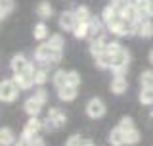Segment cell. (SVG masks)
<instances>
[{
    "label": "cell",
    "mask_w": 153,
    "mask_h": 146,
    "mask_svg": "<svg viewBox=\"0 0 153 146\" xmlns=\"http://www.w3.org/2000/svg\"><path fill=\"white\" fill-rule=\"evenodd\" d=\"M140 102L143 106H151L153 104V87H142L140 90Z\"/></svg>",
    "instance_id": "ffe728a7"
},
{
    "label": "cell",
    "mask_w": 153,
    "mask_h": 146,
    "mask_svg": "<svg viewBox=\"0 0 153 146\" xmlns=\"http://www.w3.org/2000/svg\"><path fill=\"white\" fill-rule=\"evenodd\" d=\"M149 62H151V64H153V50L149 52Z\"/></svg>",
    "instance_id": "b9f144b4"
},
{
    "label": "cell",
    "mask_w": 153,
    "mask_h": 146,
    "mask_svg": "<svg viewBox=\"0 0 153 146\" xmlns=\"http://www.w3.org/2000/svg\"><path fill=\"white\" fill-rule=\"evenodd\" d=\"M65 123H67V117H65L63 111L59 108H50V111H48V115L44 119V129L46 131H56V129L63 127Z\"/></svg>",
    "instance_id": "7a4b0ae2"
},
{
    "label": "cell",
    "mask_w": 153,
    "mask_h": 146,
    "mask_svg": "<svg viewBox=\"0 0 153 146\" xmlns=\"http://www.w3.org/2000/svg\"><path fill=\"white\" fill-rule=\"evenodd\" d=\"M119 129H123L124 133H126V131H132V129H136V127H134V121L130 117H123L121 121H119Z\"/></svg>",
    "instance_id": "e575fe53"
},
{
    "label": "cell",
    "mask_w": 153,
    "mask_h": 146,
    "mask_svg": "<svg viewBox=\"0 0 153 146\" xmlns=\"http://www.w3.org/2000/svg\"><path fill=\"white\" fill-rule=\"evenodd\" d=\"M31 146H46V144H44V140H42L40 137H35L31 140Z\"/></svg>",
    "instance_id": "ab89813d"
},
{
    "label": "cell",
    "mask_w": 153,
    "mask_h": 146,
    "mask_svg": "<svg viewBox=\"0 0 153 146\" xmlns=\"http://www.w3.org/2000/svg\"><path fill=\"white\" fill-rule=\"evenodd\" d=\"M23 108H25V111L31 115V117H36V115L40 114V110H42V102H38L35 96H31V98L25 100V106H23Z\"/></svg>",
    "instance_id": "9c48e42d"
},
{
    "label": "cell",
    "mask_w": 153,
    "mask_h": 146,
    "mask_svg": "<svg viewBox=\"0 0 153 146\" xmlns=\"http://www.w3.org/2000/svg\"><path fill=\"white\" fill-rule=\"evenodd\" d=\"M94 60H96V65H98V67H102V69H111L113 56L109 54L107 50L102 52V54H98V56H94Z\"/></svg>",
    "instance_id": "5bb4252c"
},
{
    "label": "cell",
    "mask_w": 153,
    "mask_h": 146,
    "mask_svg": "<svg viewBox=\"0 0 153 146\" xmlns=\"http://www.w3.org/2000/svg\"><path fill=\"white\" fill-rule=\"evenodd\" d=\"M35 98H36L38 102H42V104H46V100H48L46 89H36V90H35Z\"/></svg>",
    "instance_id": "74e56055"
},
{
    "label": "cell",
    "mask_w": 153,
    "mask_h": 146,
    "mask_svg": "<svg viewBox=\"0 0 153 146\" xmlns=\"http://www.w3.org/2000/svg\"><path fill=\"white\" fill-rule=\"evenodd\" d=\"M124 140H126V144H136L138 140H140V133H138V129L126 131V133H124Z\"/></svg>",
    "instance_id": "1f68e13d"
},
{
    "label": "cell",
    "mask_w": 153,
    "mask_h": 146,
    "mask_svg": "<svg viewBox=\"0 0 153 146\" xmlns=\"http://www.w3.org/2000/svg\"><path fill=\"white\" fill-rule=\"evenodd\" d=\"M111 6L117 10V12H123L126 6H130V0H111Z\"/></svg>",
    "instance_id": "8d00e7d4"
},
{
    "label": "cell",
    "mask_w": 153,
    "mask_h": 146,
    "mask_svg": "<svg viewBox=\"0 0 153 146\" xmlns=\"http://www.w3.org/2000/svg\"><path fill=\"white\" fill-rule=\"evenodd\" d=\"M67 85L79 87V85H80V75H79L76 71H69V73H67Z\"/></svg>",
    "instance_id": "836d02e7"
},
{
    "label": "cell",
    "mask_w": 153,
    "mask_h": 146,
    "mask_svg": "<svg viewBox=\"0 0 153 146\" xmlns=\"http://www.w3.org/2000/svg\"><path fill=\"white\" fill-rule=\"evenodd\" d=\"M10 67H12L13 73H35V65H33L25 56H21V54H17V56L12 58Z\"/></svg>",
    "instance_id": "5b68a950"
},
{
    "label": "cell",
    "mask_w": 153,
    "mask_h": 146,
    "mask_svg": "<svg viewBox=\"0 0 153 146\" xmlns=\"http://www.w3.org/2000/svg\"><path fill=\"white\" fill-rule=\"evenodd\" d=\"M35 60L40 65L50 67V65H54V64H57V62L61 60V52L54 50L48 42H42V44L36 48V52H35Z\"/></svg>",
    "instance_id": "6da1fadb"
},
{
    "label": "cell",
    "mask_w": 153,
    "mask_h": 146,
    "mask_svg": "<svg viewBox=\"0 0 153 146\" xmlns=\"http://www.w3.org/2000/svg\"><path fill=\"white\" fill-rule=\"evenodd\" d=\"M107 44L109 42L105 41V37H98V38H94V41H90V52H92V56H98V54H102V52L107 50Z\"/></svg>",
    "instance_id": "7c38bea8"
},
{
    "label": "cell",
    "mask_w": 153,
    "mask_h": 146,
    "mask_svg": "<svg viewBox=\"0 0 153 146\" xmlns=\"http://www.w3.org/2000/svg\"><path fill=\"white\" fill-rule=\"evenodd\" d=\"M36 14H38L42 19H48V17L54 16V8L50 6V2H40V4L36 6Z\"/></svg>",
    "instance_id": "44dd1931"
},
{
    "label": "cell",
    "mask_w": 153,
    "mask_h": 146,
    "mask_svg": "<svg viewBox=\"0 0 153 146\" xmlns=\"http://www.w3.org/2000/svg\"><path fill=\"white\" fill-rule=\"evenodd\" d=\"M130 4H132L136 10H140V12H142V10H147V12H149L153 0H130Z\"/></svg>",
    "instance_id": "4dcf8cb0"
},
{
    "label": "cell",
    "mask_w": 153,
    "mask_h": 146,
    "mask_svg": "<svg viewBox=\"0 0 153 146\" xmlns=\"http://www.w3.org/2000/svg\"><path fill=\"white\" fill-rule=\"evenodd\" d=\"M82 146H94V144L90 142V140H84V144H82Z\"/></svg>",
    "instance_id": "60d3db41"
},
{
    "label": "cell",
    "mask_w": 153,
    "mask_h": 146,
    "mask_svg": "<svg viewBox=\"0 0 153 146\" xmlns=\"http://www.w3.org/2000/svg\"><path fill=\"white\" fill-rule=\"evenodd\" d=\"M57 96H59L61 102H73L76 98V87H71V85H65L63 89L57 90Z\"/></svg>",
    "instance_id": "4fadbf2b"
},
{
    "label": "cell",
    "mask_w": 153,
    "mask_h": 146,
    "mask_svg": "<svg viewBox=\"0 0 153 146\" xmlns=\"http://www.w3.org/2000/svg\"><path fill=\"white\" fill-rule=\"evenodd\" d=\"M33 35H35L36 41H44V38L48 37V27L44 25V23H36L35 29H33Z\"/></svg>",
    "instance_id": "4316f807"
},
{
    "label": "cell",
    "mask_w": 153,
    "mask_h": 146,
    "mask_svg": "<svg viewBox=\"0 0 153 146\" xmlns=\"http://www.w3.org/2000/svg\"><path fill=\"white\" fill-rule=\"evenodd\" d=\"M67 73L69 71H63V69H57L54 75H52V83H54V87L57 90L63 89V87L67 85Z\"/></svg>",
    "instance_id": "2e32d148"
},
{
    "label": "cell",
    "mask_w": 153,
    "mask_h": 146,
    "mask_svg": "<svg viewBox=\"0 0 153 146\" xmlns=\"http://www.w3.org/2000/svg\"><path fill=\"white\" fill-rule=\"evenodd\" d=\"M86 114H88V117H92V119L103 117V115H105V104H103V100L92 98L88 104H86Z\"/></svg>",
    "instance_id": "8992f818"
},
{
    "label": "cell",
    "mask_w": 153,
    "mask_h": 146,
    "mask_svg": "<svg viewBox=\"0 0 153 146\" xmlns=\"http://www.w3.org/2000/svg\"><path fill=\"white\" fill-rule=\"evenodd\" d=\"M113 35H117V37H128V35H134V31H132V21H123L121 25H119L117 29H113Z\"/></svg>",
    "instance_id": "ac0fdd59"
},
{
    "label": "cell",
    "mask_w": 153,
    "mask_h": 146,
    "mask_svg": "<svg viewBox=\"0 0 153 146\" xmlns=\"http://www.w3.org/2000/svg\"><path fill=\"white\" fill-rule=\"evenodd\" d=\"M48 44L54 48V50L63 52V37H61V35H52L50 38H48Z\"/></svg>",
    "instance_id": "f1b7e54d"
},
{
    "label": "cell",
    "mask_w": 153,
    "mask_h": 146,
    "mask_svg": "<svg viewBox=\"0 0 153 146\" xmlns=\"http://www.w3.org/2000/svg\"><path fill=\"white\" fill-rule=\"evenodd\" d=\"M121 16H123V19H124V21H136L138 10H136V8H134L132 4H130V6H126V8H124L123 12H121Z\"/></svg>",
    "instance_id": "83f0119b"
},
{
    "label": "cell",
    "mask_w": 153,
    "mask_h": 146,
    "mask_svg": "<svg viewBox=\"0 0 153 146\" xmlns=\"http://www.w3.org/2000/svg\"><path fill=\"white\" fill-rule=\"evenodd\" d=\"M75 16L76 19H79V23H88L90 19H92V16H90V10L86 6H79L75 10Z\"/></svg>",
    "instance_id": "cb8c5ba5"
},
{
    "label": "cell",
    "mask_w": 153,
    "mask_h": 146,
    "mask_svg": "<svg viewBox=\"0 0 153 146\" xmlns=\"http://www.w3.org/2000/svg\"><path fill=\"white\" fill-rule=\"evenodd\" d=\"M109 142H111L113 146H123V144H126V140H124V131L119 129V127L111 129V133H109Z\"/></svg>",
    "instance_id": "9a60e30c"
},
{
    "label": "cell",
    "mask_w": 153,
    "mask_h": 146,
    "mask_svg": "<svg viewBox=\"0 0 153 146\" xmlns=\"http://www.w3.org/2000/svg\"><path fill=\"white\" fill-rule=\"evenodd\" d=\"M13 83L19 87V90H27L35 85V73H13Z\"/></svg>",
    "instance_id": "52a82bcc"
},
{
    "label": "cell",
    "mask_w": 153,
    "mask_h": 146,
    "mask_svg": "<svg viewBox=\"0 0 153 146\" xmlns=\"http://www.w3.org/2000/svg\"><path fill=\"white\" fill-rule=\"evenodd\" d=\"M75 38H88V23H79L73 31Z\"/></svg>",
    "instance_id": "f546056e"
},
{
    "label": "cell",
    "mask_w": 153,
    "mask_h": 146,
    "mask_svg": "<svg viewBox=\"0 0 153 146\" xmlns=\"http://www.w3.org/2000/svg\"><path fill=\"white\" fill-rule=\"evenodd\" d=\"M138 37H142V38H149V37H153V23H151V21H140Z\"/></svg>",
    "instance_id": "7402d4cb"
},
{
    "label": "cell",
    "mask_w": 153,
    "mask_h": 146,
    "mask_svg": "<svg viewBox=\"0 0 153 146\" xmlns=\"http://www.w3.org/2000/svg\"><path fill=\"white\" fill-rule=\"evenodd\" d=\"M128 89V81L126 77L123 75H115L113 81H111V92H115V94H123V92H126Z\"/></svg>",
    "instance_id": "30bf717a"
},
{
    "label": "cell",
    "mask_w": 153,
    "mask_h": 146,
    "mask_svg": "<svg viewBox=\"0 0 153 146\" xmlns=\"http://www.w3.org/2000/svg\"><path fill=\"white\" fill-rule=\"evenodd\" d=\"M117 16H121V12H117V10H115V8L111 6V4H109V6H105V8H103L102 19L105 21V25H107V23H109V21H113V19L117 17Z\"/></svg>",
    "instance_id": "d4e9b609"
},
{
    "label": "cell",
    "mask_w": 153,
    "mask_h": 146,
    "mask_svg": "<svg viewBox=\"0 0 153 146\" xmlns=\"http://www.w3.org/2000/svg\"><path fill=\"white\" fill-rule=\"evenodd\" d=\"M128 64H130V54H128L126 48H121L119 52H115L113 54V64H111V69L115 75H123L124 71H126Z\"/></svg>",
    "instance_id": "3957f363"
},
{
    "label": "cell",
    "mask_w": 153,
    "mask_h": 146,
    "mask_svg": "<svg viewBox=\"0 0 153 146\" xmlns=\"http://www.w3.org/2000/svg\"><path fill=\"white\" fill-rule=\"evenodd\" d=\"M17 92H19V87L13 83V79L2 81V85H0V98H2V102H13L17 98Z\"/></svg>",
    "instance_id": "277c9868"
},
{
    "label": "cell",
    "mask_w": 153,
    "mask_h": 146,
    "mask_svg": "<svg viewBox=\"0 0 153 146\" xmlns=\"http://www.w3.org/2000/svg\"><path fill=\"white\" fill-rule=\"evenodd\" d=\"M42 127H44V123H42L40 119H36V117H31L27 121V125H25V129L23 131H27V133H35V135H38V131H40Z\"/></svg>",
    "instance_id": "603a6c76"
},
{
    "label": "cell",
    "mask_w": 153,
    "mask_h": 146,
    "mask_svg": "<svg viewBox=\"0 0 153 146\" xmlns=\"http://www.w3.org/2000/svg\"><path fill=\"white\" fill-rule=\"evenodd\" d=\"M102 31H103L102 21H100L98 17H92L88 21V38H90V41H94V38L102 37Z\"/></svg>",
    "instance_id": "8fae6325"
},
{
    "label": "cell",
    "mask_w": 153,
    "mask_h": 146,
    "mask_svg": "<svg viewBox=\"0 0 153 146\" xmlns=\"http://www.w3.org/2000/svg\"><path fill=\"white\" fill-rule=\"evenodd\" d=\"M13 146H31V140H27L25 137H21V138H19V140H17V142L13 144Z\"/></svg>",
    "instance_id": "f35d334b"
},
{
    "label": "cell",
    "mask_w": 153,
    "mask_h": 146,
    "mask_svg": "<svg viewBox=\"0 0 153 146\" xmlns=\"http://www.w3.org/2000/svg\"><path fill=\"white\" fill-rule=\"evenodd\" d=\"M13 6H16L13 0H0V16H2V19L10 16V12L13 10Z\"/></svg>",
    "instance_id": "484cf974"
},
{
    "label": "cell",
    "mask_w": 153,
    "mask_h": 146,
    "mask_svg": "<svg viewBox=\"0 0 153 146\" xmlns=\"http://www.w3.org/2000/svg\"><path fill=\"white\" fill-rule=\"evenodd\" d=\"M82 144H84V140H82L80 135H73V137H69L67 142H65V146H82Z\"/></svg>",
    "instance_id": "d590c367"
},
{
    "label": "cell",
    "mask_w": 153,
    "mask_h": 146,
    "mask_svg": "<svg viewBox=\"0 0 153 146\" xmlns=\"http://www.w3.org/2000/svg\"><path fill=\"white\" fill-rule=\"evenodd\" d=\"M0 142H2V146H13L16 144V137H13V131L4 127L2 131H0Z\"/></svg>",
    "instance_id": "d6986e66"
},
{
    "label": "cell",
    "mask_w": 153,
    "mask_h": 146,
    "mask_svg": "<svg viewBox=\"0 0 153 146\" xmlns=\"http://www.w3.org/2000/svg\"><path fill=\"white\" fill-rule=\"evenodd\" d=\"M76 25H79V19H76L75 12H63V14L59 16V27H61V29L73 33Z\"/></svg>",
    "instance_id": "ba28073f"
},
{
    "label": "cell",
    "mask_w": 153,
    "mask_h": 146,
    "mask_svg": "<svg viewBox=\"0 0 153 146\" xmlns=\"http://www.w3.org/2000/svg\"><path fill=\"white\" fill-rule=\"evenodd\" d=\"M149 12H151V16H153V4H151V10H149Z\"/></svg>",
    "instance_id": "7bdbcfd3"
},
{
    "label": "cell",
    "mask_w": 153,
    "mask_h": 146,
    "mask_svg": "<svg viewBox=\"0 0 153 146\" xmlns=\"http://www.w3.org/2000/svg\"><path fill=\"white\" fill-rule=\"evenodd\" d=\"M140 85H142V87H153V71H143V73H142Z\"/></svg>",
    "instance_id": "d6a6232c"
},
{
    "label": "cell",
    "mask_w": 153,
    "mask_h": 146,
    "mask_svg": "<svg viewBox=\"0 0 153 146\" xmlns=\"http://www.w3.org/2000/svg\"><path fill=\"white\" fill-rule=\"evenodd\" d=\"M48 79H50V75H48V67H44V65L35 67V85L42 87Z\"/></svg>",
    "instance_id": "e0dca14e"
}]
</instances>
